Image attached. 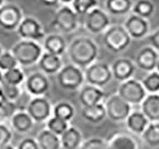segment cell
I'll return each mask as SVG.
<instances>
[{
    "label": "cell",
    "instance_id": "cell-30",
    "mask_svg": "<svg viewBox=\"0 0 159 149\" xmlns=\"http://www.w3.org/2000/svg\"><path fill=\"white\" fill-rule=\"evenodd\" d=\"M70 5H71L70 7L78 16V18L84 19V17L89 11L98 7V0H72Z\"/></svg>",
    "mask_w": 159,
    "mask_h": 149
},
{
    "label": "cell",
    "instance_id": "cell-8",
    "mask_svg": "<svg viewBox=\"0 0 159 149\" xmlns=\"http://www.w3.org/2000/svg\"><path fill=\"white\" fill-rule=\"evenodd\" d=\"M79 18L69 5H64L57 10L52 20V26L59 31L70 34L77 29Z\"/></svg>",
    "mask_w": 159,
    "mask_h": 149
},
{
    "label": "cell",
    "instance_id": "cell-22",
    "mask_svg": "<svg viewBox=\"0 0 159 149\" xmlns=\"http://www.w3.org/2000/svg\"><path fill=\"white\" fill-rule=\"evenodd\" d=\"M126 126H127L128 130L134 135H141L149 125V121L141 111H131L129 116L127 117Z\"/></svg>",
    "mask_w": 159,
    "mask_h": 149
},
{
    "label": "cell",
    "instance_id": "cell-33",
    "mask_svg": "<svg viewBox=\"0 0 159 149\" xmlns=\"http://www.w3.org/2000/svg\"><path fill=\"white\" fill-rule=\"evenodd\" d=\"M147 93H159V72L154 70L149 72L140 81Z\"/></svg>",
    "mask_w": 159,
    "mask_h": 149
},
{
    "label": "cell",
    "instance_id": "cell-5",
    "mask_svg": "<svg viewBox=\"0 0 159 149\" xmlns=\"http://www.w3.org/2000/svg\"><path fill=\"white\" fill-rule=\"evenodd\" d=\"M87 85L102 88L111 81L112 74L110 66L103 61H95L84 71Z\"/></svg>",
    "mask_w": 159,
    "mask_h": 149
},
{
    "label": "cell",
    "instance_id": "cell-48",
    "mask_svg": "<svg viewBox=\"0 0 159 149\" xmlns=\"http://www.w3.org/2000/svg\"><path fill=\"white\" fill-rule=\"evenodd\" d=\"M3 52V49H2V47H1V46H0V55H1V53Z\"/></svg>",
    "mask_w": 159,
    "mask_h": 149
},
{
    "label": "cell",
    "instance_id": "cell-31",
    "mask_svg": "<svg viewBox=\"0 0 159 149\" xmlns=\"http://www.w3.org/2000/svg\"><path fill=\"white\" fill-rule=\"evenodd\" d=\"M2 80L3 83L8 84V85L19 86L20 87V85L25 83L26 76H25V72L22 71L20 67H16L13 69L2 72Z\"/></svg>",
    "mask_w": 159,
    "mask_h": 149
},
{
    "label": "cell",
    "instance_id": "cell-21",
    "mask_svg": "<svg viewBox=\"0 0 159 149\" xmlns=\"http://www.w3.org/2000/svg\"><path fill=\"white\" fill-rule=\"evenodd\" d=\"M41 72L45 74H57L62 68V60L59 56H55L51 53L43 52L38 61Z\"/></svg>",
    "mask_w": 159,
    "mask_h": 149
},
{
    "label": "cell",
    "instance_id": "cell-23",
    "mask_svg": "<svg viewBox=\"0 0 159 149\" xmlns=\"http://www.w3.org/2000/svg\"><path fill=\"white\" fill-rule=\"evenodd\" d=\"M10 123L13 130L20 133H28L34 124L31 117L27 114L26 110H17L10 117Z\"/></svg>",
    "mask_w": 159,
    "mask_h": 149
},
{
    "label": "cell",
    "instance_id": "cell-16",
    "mask_svg": "<svg viewBox=\"0 0 159 149\" xmlns=\"http://www.w3.org/2000/svg\"><path fill=\"white\" fill-rule=\"evenodd\" d=\"M159 53L151 46H146L139 50L135 60L136 68H139L143 71L151 72L156 69Z\"/></svg>",
    "mask_w": 159,
    "mask_h": 149
},
{
    "label": "cell",
    "instance_id": "cell-34",
    "mask_svg": "<svg viewBox=\"0 0 159 149\" xmlns=\"http://www.w3.org/2000/svg\"><path fill=\"white\" fill-rule=\"evenodd\" d=\"M46 123H47V130L51 131L58 137H60L69 127V124L67 121H64V120L53 117V116L49 118Z\"/></svg>",
    "mask_w": 159,
    "mask_h": 149
},
{
    "label": "cell",
    "instance_id": "cell-6",
    "mask_svg": "<svg viewBox=\"0 0 159 149\" xmlns=\"http://www.w3.org/2000/svg\"><path fill=\"white\" fill-rule=\"evenodd\" d=\"M110 26H111L110 16L106 12V10L101 9L100 7L93 8L84 17V27L93 35L103 34Z\"/></svg>",
    "mask_w": 159,
    "mask_h": 149
},
{
    "label": "cell",
    "instance_id": "cell-32",
    "mask_svg": "<svg viewBox=\"0 0 159 149\" xmlns=\"http://www.w3.org/2000/svg\"><path fill=\"white\" fill-rule=\"evenodd\" d=\"M141 136L147 145L159 147V123H149Z\"/></svg>",
    "mask_w": 159,
    "mask_h": 149
},
{
    "label": "cell",
    "instance_id": "cell-25",
    "mask_svg": "<svg viewBox=\"0 0 159 149\" xmlns=\"http://www.w3.org/2000/svg\"><path fill=\"white\" fill-rule=\"evenodd\" d=\"M81 117L91 124H99L107 117L103 104H97L89 107H82Z\"/></svg>",
    "mask_w": 159,
    "mask_h": 149
},
{
    "label": "cell",
    "instance_id": "cell-41",
    "mask_svg": "<svg viewBox=\"0 0 159 149\" xmlns=\"http://www.w3.org/2000/svg\"><path fill=\"white\" fill-rule=\"evenodd\" d=\"M39 2L46 7H56L59 3V0H39Z\"/></svg>",
    "mask_w": 159,
    "mask_h": 149
},
{
    "label": "cell",
    "instance_id": "cell-29",
    "mask_svg": "<svg viewBox=\"0 0 159 149\" xmlns=\"http://www.w3.org/2000/svg\"><path fill=\"white\" fill-rule=\"evenodd\" d=\"M134 15L143 19H148L152 16L155 11V5L151 0H137L133 3L131 8Z\"/></svg>",
    "mask_w": 159,
    "mask_h": 149
},
{
    "label": "cell",
    "instance_id": "cell-1",
    "mask_svg": "<svg viewBox=\"0 0 159 149\" xmlns=\"http://www.w3.org/2000/svg\"><path fill=\"white\" fill-rule=\"evenodd\" d=\"M67 52L74 66L86 69L97 60L99 48L90 37H77L67 47Z\"/></svg>",
    "mask_w": 159,
    "mask_h": 149
},
{
    "label": "cell",
    "instance_id": "cell-47",
    "mask_svg": "<svg viewBox=\"0 0 159 149\" xmlns=\"http://www.w3.org/2000/svg\"><path fill=\"white\" fill-rule=\"evenodd\" d=\"M3 2H5V0H0V7L3 5Z\"/></svg>",
    "mask_w": 159,
    "mask_h": 149
},
{
    "label": "cell",
    "instance_id": "cell-36",
    "mask_svg": "<svg viewBox=\"0 0 159 149\" xmlns=\"http://www.w3.org/2000/svg\"><path fill=\"white\" fill-rule=\"evenodd\" d=\"M16 67H19V65L16 58L11 53V51H3L0 55V71H8V70L13 69Z\"/></svg>",
    "mask_w": 159,
    "mask_h": 149
},
{
    "label": "cell",
    "instance_id": "cell-20",
    "mask_svg": "<svg viewBox=\"0 0 159 149\" xmlns=\"http://www.w3.org/2000/svg\"><path fill=\"white\" fill-rule=\"evenodd\" d=\"M43 49L45 52L61 57L67 51V41L61 35L51 34L43 39Z\"/></svg>",
    "mask_w": 159,
    "mask_h": 149
},
{
    "label": "cell",
    "instance_id": "cell-26",
    "mask_svg": "<svg viewBox=\"0 0 159 149\" xmlns=\"http://www.w3.org/2000/svg\"><path fill=\"white\" fill-rule=\"evenodd\" d=\"M133 3V0H106L105 8L108 15L124 16L131 11Z\"/></svg>",
    "mask_w": 159,
    "mask_h": 149
},
{
    "label": "cell",
    "instance_id": "cell-13",
    "mask_svg": "<svg viewBox=\"0 0 159 149\" xmlns=\"http://www.w3.org/2000/svg\"><path fill=\"white\" fill-rule=\"evenodd\" d=\"M27 93L34 97H45L50 89V81L43 72H32L25 80Z\"/></svg>",
    "mask_w": 159,
    "mask_h": 149
},
{
    "label": "cell",
    "instance_id": "cell-4",
    "mask_svg": "<svg viewBox=\"0 0 159 149\" xmlns=\"http://www.w3.org/2000/svg\"><path fill=\"white\" fill-rule=\"evenodd\" d=\"M57 81L60 88L65 90L74 91L78 90L84 86L85 76L82 69L74 66L72 64L62 66L59 72L57 74Z\"/></svg>",
    "mask_w": 159,
    "mask_h": 149
},
{
    "label": "cell",
    "instance_id": "cell-38",
    "mask_svg": "<svg viewBox=\"0 0 159 149\" xmlns=\"http://www.w3.org/2000/svg\"><path fill=\"white\" fill-rule=\"evenodd\" d=\"M12 138V131L5 124H0V147L9 145Z\"/></svg>",
    "mask_w": 159,
    "mask_h": 149
},
{
    "label": "cell",
    "instance_id": "cell-10",
    "mask_svg": "<svg viewBox=\"0 0 159 149\" xmlns=\"http://www.w3.org/2000/svg\"><path fill=\"white\" fill-rule=\"evenodd\" d=\"M34 123H45L52 115V106L46 97H34L26 107Z\"/></svg>",
    "mask_w": 159,
    "mask_h": 149
},
{
    "label": "cell",
    "instance_id": "cell-9",
    "mask_svg": "<svg viewBox=\"0 0 159 149\" xmlns=\"http://www.w3.org/2000/svg\"><path fill=\"white\" fill-rule=\"evenodd\" d=\"M103 105H105L107 117L116 123L125 121L131 112V106L122 98H120L117 93L111 95Z\"/></svg>",
    "mask_w": 159,
    "mask_h": 149
},
{
    "label": "cell",
    "instance_id": "cell-17",
    "mask_svg": "<svg viewBox=\"0 0 159 149\" xmlns=\"http://www.w3.org/2000/svg\"><path fill=\"white\" fill-rule=\"evenodd\" d=\"M112 78L122 83L128 79H131L135 74L136 66L133 60L128 58H118L116 59L110 66Z\"/></svg>",
    "mask_w": 159,
    "mask_h": 149
},
{
    "label": "cell",
    "instance_id": "cell-46",
    "mask_svg": "<svg viewBox=\"0 0 159 149\" xmlns=\"http://www.w3.org/2000/svg\"><path fill=\"white\" fill-rule=\"evenodd\" d=\"M2 81H3V80H2V72L0 71V86H1V84H2Z\"/></svg>",
    "mask_w": 159,
    "mask_h": 149
},
{
    "label": "cell",
    "instance_id": "cell-27",
    "mask_svg": "<svg viewBox=\"0 0 159 149\" xmlns=\"http://www.w3.org/2000/svg\"><path fill=\"white\" fill-rule=\"evenodd\" d=\"M37 144L39 146V149H60V138L56 136L55 133L51 131L47 130H41L38 133L37 138Z\"/></svg>",
    "mask_w": 159,
    "mask_h": 149
},
{
    "label": "cell",
    "instance_id": "cell-24",
    "mask_svg": "<svg viewBox=\"0 0 159 149\" xmlns=\"http://www.w3.org/2000/svg\"><path fill=\"white\" fill-rule=\"evenodd\" d=\"M59 138L61 147L65 149H78L82 145V135L76 127H68Z\"/></svg>",
    "mask_w": 159,
    "mask_h": 149
},
{
    "label": "cell",
    "instance_id": "cell-43",
    "mask_svg": "<svg viewBox=\"0 0 159 149\" xmlns=\"http://www.w3.org/2000/svg\"><path fill=\"white\" fill-rule=\"evenodd\" d=\"M0 149H16L13 146H11L10 144L9 145H6V146H2V147H0Z\"/></svg>",
    "mask_w": 159,
    "mask_h": 149
},
{
    "label": "cell",
    "instance_id": "cell-7",
    "mask_svg": "<svg viewBox=\"0 0 159 149\" xmlns=\"http://www.w3.org/2000/svg\"><path fill=\"white\" fill-rule=\"evenodd\" d=\"M117 95L131 106V105H140L147 96V93L139 80L131 78L120 84Z\"/></svg>",
    "mask_w": 159,
    "mask_h": 149
},
{
    "label": "cell",
    "instance_id": "cell-45",
    "mask_svg": "<svg viewBox=\"0 0 159 149\" xmlns=\"http://www.w3.org/2000/svg\"><path fill=\"white\" fill-rule=\"evenodd\" d=\"M156 71H158L159 72V58H158V61H157V65H156Z\"/></svg>",
    "mask_w": 159,
    "mask_h": 149
},
{
    "label": "cell",
    "instance_id": "cell-11",
    "mask_svg": "<svg viewBox=\"0 0 159 149\" xmlns=\"http://www.w3.org/2000/svg\"><path fill=\"white\" fill-rule=\"evenodd\" d=\"M16 31L21 39L31 40L36 43H39L40 40L45 39L46 37L41 24L34 17H25Z\"/></svg>",
    "mask_w": 159,
    "mask_h": 149
},
{
    "label": "cell",
    "instance_id": "cell-37",
    "mask_svg": "<svg viewBox=\"0 0 159 149\" xmlns=\"http://www.w3.org/2000/svg\"><path fill=\"white\" fill-rule=\"evenodd\" d=\"M81 149H106V140L99 137H93V138L88 139L87 141L82 142L80 146Z\"/></svg>",
    "mask_w": 159,
    "mask_h": 149
},
{
    "label": "cell",
    "instance_id": "cell-35",
    "mask_svg": "<svg viewBox=\"0 0 159 149\" xmlns=\"http://www.w3.org/2000/svg\"><path fill=\"white\" fill-rule=\"evenodd\" d=\"M0 89L2 90V93L5 98L8 101H11V102H15L17 101L20 96H21V89L19 86H12V85H8L2 81L1 86H0Z\"/></svg>",
    "mask_w": 159,
    "mask_h": 149
},
{
    "label": "cell",
    "instance_id": "cell-28",
    "mask_svg": "<svg viewBox=\"0 0 159 149\" xmlns=\"http://www.w3.org/2000/svg\"><path fill=\"white\" fill-rule=\"evenodd\" d=\"M75 107L68 101H59L52 107V116L69 123L75 117Z\"/></svg>",
    "mask_w": 159,
    "mask_h": 149
},
{
    "label": "cell",
    "instance_id": "cell-3",
    "mask_svg": "<svg viewBox=\"0 0 159 149\" xmlns=\"http://www.w3.org/2000/svg\"><path fill=\"white\" fill-rule=\"evenodd\" d=\"M103 45L114 53H118L124 51L131 43V38L128 32L121 25H114L110 26L102 36Z\"/></svg>",
    "mask_w": 159,
    "mask_h": 149
},
{
    "label": "cell",
    "instance_id": "cell-44",
    "mask_svg": "<svg viewBox=\"0 0 159 149\" xmlns=\"http://www.w3.org/2000/svg\"><path fill=\"white\" fill-rule=\"evenodd\" d=\"M59 2L64 3V5H69L72 2V0H59Z\"/></svg>",
    "mask_w": 159,
    "mask_h": 149
},
{
    "label": "cell",
    "instance_id": "cell-39",
    "mask_svg": "<svg viewBox=\"0 0 159 149\" xmlns=\"http://www.w3.org/2000/svg\"><path fill=\"white\" fill-rule=\"evenodd\" d=\"M16 149H39V146H38L36 139L32 137H28V138L22 139Z\"/></svg>",
    "mask_w": 159,
    "mask_h": 149
},
{
    "label": "cell",
    "instance_id": "cell-18",
    "mask_svg": "<svg viewBox=\"0 0 159 149\" xmlns=\"http://www.w3.org/2000/svg\"><path fill=\"white\" fill-rule=\"evenodd\" d=\"M106 97L105 91L101 88L90 85H84L79 91V101L82 107H89L97 104H102Z\"/></svg>",
    "mask_w": 159,
    "mask_h": 149
},
{
    "label": "cell",
    "instance_id": "cell-14",
    "mask_svg": "<svg viewBox=\"0 0 159 149\" xmlns=\"http://www.w3.org/2000/svg\"><path fill=\"white\" fill-rule=\"evenodd\" d=\"M124 28L128 32L129 37L136 40L145 38L149 32V22L147 19L140 18L134 13L129 15L127 20L124 24Z\"/></svg>",
    "mask_w": 159,
    "mask_h": 149
},
{
    "label": "cell",
    "instance_id": "cell-2",
    "mask_svg": "<svg viewBox=\"0 0 159 149\" xmlns=\"http://www.w3.org/2000/svg\"><path fill=\"white\" fill-rule=\"evenodd\" d=\"M11 53L16 58L19 66L29 67L38 64L43 53V48L39 43L31 40H20L11 48Z\"/></svg>",
    "mask_w": 159,
    "mask_h": 149
},
{
    "label": "cell",
    "instance_id": "cell-42",
    "mask_svg": "<svg viewBox=\"0 0 159 149\" xmlns=\"http://www.w3.org/2000/svg\"><path fill=\"white\" fill-rule=\"evenodd\" d=\"M6 101H7V99L5 98V96H3V93H2V90L0 89V107L2 106L3 104H5Z\"/></svg>",
    "mask_w": 159,
    "mask_h": 149
},
{
    "label": "cell",
    "instance_id": "cell-40",
    "mask_svg": "<svg viewBox=\"0 0 159 149\" xmlns=\"http://www.w3.org/2000/svg\"><path fill=\"white\" fill-rule=\"evenodd\" d=\"M148 40L151 47L159 53V28L157 30H155V31L149 36Z\"/></svg>",
    "mask_w": 159,
    "mask_h": 149
},
{
    "label": "cell",
    "instance_id": "cell-19",
    "mask_svg": "<svg viewBox=\"0 0 159 149\" xmlns=\"http://www.w3.org/2000/svg\"><path fill=\"white\" fill-rule=\"evenodd\" d=\"M140 105L141 112L149 123H159V93H147Z\"/></svg>",
    "mask_w": 159,
    "mask_h": 149
},
{
    "label": "cell",
    "instance_id": "cell-15",
    "mask_svg": "<svg viewBox=\"0 0 159 149\" xmlns=\"http://www.w3.org/2000/svg\"><path fill=\"white\" fill-rule=\"evenodd\" d=\"M106 149H140V144L133 133L120 131L107 139Z\"/></svg>",
    "mask_w": 159,
    "mask_h": 149
},
{
    "label": "cell",
    "instance_id": "cell-12",
    "mask_svg": "<svg viewBox=\"0 0 159 149\" xmlns=\"http://www.w3.org/2000/svg\"><path fill=\"white\" fill-rule=\"evenodd\" d=\"M24 19L21 9L15 3H3L0 7V27L8 31L17 30Z\"/></svg>",
    "mask_w": 159,
    "mask_h": 149
}]
</instances>
